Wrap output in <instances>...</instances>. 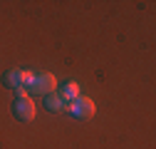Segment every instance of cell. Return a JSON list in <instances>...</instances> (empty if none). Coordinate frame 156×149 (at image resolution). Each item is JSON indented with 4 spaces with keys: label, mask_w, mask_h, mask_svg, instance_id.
<instances>
[{
    "label": "cell",
    "mask_w": 156,
    "mask_h": 149,
    "mask_svg": "<svg viewBox=\"0 0 156 149\" xmlns=\"http://www.w3.org/2000/svg\"><path fill=\"white\" fill-rule=\"evenodd\" d=\"M12 114H15L17 122H32V119H35V104H32V100L25 95V89L17 92V97H15V102H12Z\"/></svg>",
    "instance_id": "cell-1"
},
{
    "label": "cell",
    "mask_w": 156,
    "mask_h": 149,
    "mask_svg": "<svg viewBox=\"0 0 156 149\" xmlns=\"http://www.w3.org/2000/svg\"><path fill=\"white\" fill-rule=\"evenodd\" d=\"M65 109H69L74 117H82V119H89L94 114V102L87 100V97H77L74 104H65Z\"/></svg>",
    "instance_id": "cell-4"
},
{
    "label": "cell",
    "mask_w": 156,
    "mask_h": 149,
    "mask_svg": "<svg viewBox=\"0 0 156 149\" xmlns=\"http://www.w3.org/2000/svg\"><path fill=\"white\" fill-rule=\"evenodd\" d=\"M55 87H57V77L52 72L32 74V80L27 82V92H30V95H50Z\"/></svg>",
    "instance_id": "cell-2"
},
{
    "label": "cell",
    "mask_w": 156,
    "mask_h": 149,
    "mask_svg": "<svg viewBox=\"0 0 156 149\" xmlns=\"http://www.w3.org/2000/svg\"><path fill=\"white\" fill-rule=\"evenodd\" d=\"M60 97H62V102H67V100H77V97H80V85H74V82L65 85L62 92H60Z\"/></svg>",
    "instance_id": "cell-6"
},
{
    "label": "cell",
    "mask_w": 156,
    "mask_h": 149,
    "mask_svg": "<svg viewBox=\"0 0 156 149\" xmlns=\"http://www.w3.org/2000/svg\"><path fill=\"white\" fill-rule=\"evenodd\" d=\"M65 104L67 102H62V97L60 95H45V109H50V112H60V109H65Z\"/></svg>",
    "instance_id": "cell-5"
},
{
    "label": "cell",
    "mask_w": 156,
    "mask_h": 149,
    "mask_svg": "<svg viewBox=\"0 0 156 149\" xmlns=\"http://www.w3.org/2000/svg\"><path fill=\"white\" fill-rule=\"evenodd\" d=\"M32 74H35V72H27V70H8V72L3 74V87L20 92L23 85H27V82L32 80Z\"/></svg>",
    "instance_id": "cell-3"
}]
</instances>
